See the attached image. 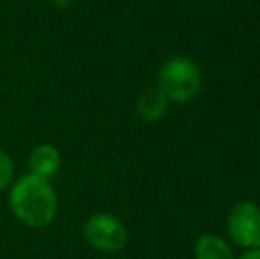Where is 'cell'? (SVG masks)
Masks as SVG:
<instances>
[{
    "mask_svg": "<svg viewBox=\"0 0 260 259\" xmlns=\"http://www.w3.org/2000/svg\"><path fill=\"white\" fill-rule=\"evenodd\" d=\"M9 208L25 225L45 227L53 222L58 200L50 181L30 172L11 185Z\"/></svg>",
    "mask_w": 260,
    "mask_h": 259,
    "instance_id": "obj_1",
    "label": "cell"
},
{
    "mask_svg": "<svg viewBox=\"0 0 260 259\" xmlns=\"http://www.w3.org/2000/svg\"><path fill=\"white\" fill-rule=\"evenodd\" d=\"M202 85V73L199 66L186 57L167 61L157 75V87L165 96L175 103H186L195 98Z\"/></svg>",
    "mask_w": 260,
    "mask_h": 259,
    "instance_id": "obj_2",
    "label": "cell"
},
{
    "mask_svg": "<svg viewBox=\"0 0 260 259\" xmlns=\"http://www.w3.org/2000/svg\"><path fill=\"white\" fill-rule=\"evenodd\" d=\"M83 235L90 247L100 252H119L127 243V231L117 217L96 213L85 222Z\"/></svg>",
    "mask_w": 260,
    "mask_h": 259,
    "instance_id": "obj_3",
    "label": "cell"
},
{
    "mask_svg": "<svg viewBox=\"0 0 260 259\" xmlns=\"http://www.w3.org/2000/svg\"><path fill=\"white\" fill-rule=\"evenodd\" d=\"M229 235L244 249L260 247V206L251 200H243L230 210Z\"/></svg>",
    "mask_w": 260,
    "mask_h": 259,
    "instance_id": "obj_4",
    "label": "cell"
},
{
    "mask_svg": "<svg viewBox=\"0 0 260 259\" xmlns=\"http://www.w3.org/2000/svg\"><path fill=\"white\" fill-rule=\"evenodd\" d=\"M32 174L50 180L55 176V172L60 167V151L52 144H41L30 153V160H28Z\"/></svg>",
    "mask_w": 260,
    "mask_h": 259,
    "instance_id": "obj_5",
    "label": "cell"
},
{
    "mask_svg": "<svg viewBox=\"0 0 260 259\" xmlns=\"http://www.w3.org/2000/svg\"><path fill=\"white\" fill-rule=\"evenodd\" d=\"M168 103H170V100L165 96V93L159 89V87L147 89L140 98H138V103H137L138 116L147 123L159 121V119L167 114Z\"/></svg>",
    "mask_w": 260,
    "mask_h": 259,
    "instance_id": "obj_6",
    "label": "cell"
},
{
    "mask_svg": "<svg viewBox=\"0 0 260 259\" xmlns=\"http://www.w3.org/2000/svg\"><path fill=\"white\" fill-rule=\"evenodd\" d=\"M197 259H234L229 243L218 235H204L195 243Z\"/></svg>",
    "mask_w": 260,
    "mask_h": 259,
    "instance_id": "obj_7",
    "label": "cell"
},
{
    "mask_svg": "<svg viewBox=\"0 0 260 259\" xmlns=\"http://www.w3.org/2000/svg\"><path fill=\"white\" fill-rule=\"evenodd\" d=\"M14 180V162L4 149H0V192L11 187Z\"/></svg>",
    "mask_w": 260,
    "mask_h": 259,
    "instance_id": "obj_8",
    "label": "cell"
},
{
    "mask_svg": "<svg viewBox=\"0 0 260 259\" xmlns=\"http://www.w3.org/2000/svg\"><path fill=\"white\" fill-rule=\"evenodd\" d=\"M239 259H260V247L258 249H248Z\"/></svg>",
    "mask_w": 260,
    "mask_h": 259,
    "instance_id": "obj_9",
    "label": "cell"
},
{
    "mask_svg": "<svg viewBox=\"0 0 260 259\" xmlns=\"http://www.w3.org/2000/svg\"><path fill=\"white\" fill-rule=\"evenodd\" d=\"M57 7H60V9H68L69 6L73 4V0H52Z\"/></svg>",
    "mask_w": 260,
    "mask_h": 259,
    "instance_id": "obj_10",
    "label": "cell"
}]
</instances>
